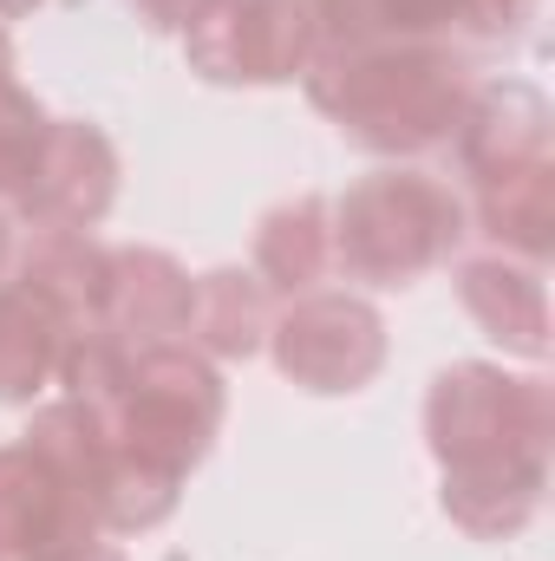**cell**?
Here are the masks:
<instances>
[{
	"label": "cell",
	"instance_id": "cell-4",
	"mask_svg": "<svg viewBox=\"0 0 555 561\" xmlns=\"http://www.w3.org/2000/svg\"><path fill=\"white\" fill-rule=\"evenodd\" d=\"M314 7L307 0H203L183 46L209 79H249L275 85L307 66L314 46Z\"/></svg>",
	"mask_w": 555,
	"mask_h": 561
},
{
	"label": "cell",
	"instance_id": "cell-7",
	"mask_svg": "<svg viewBox=\"0 0 555 561\" xmlns=\"http://www.w3.org/2000/svg\"><path fill=\"white\" fill-rule=\"evenodd\" d=\"M190 294L196 280L157 249H118L112 255V287H105V327L132 346H163L170 333H190Z\"/></svg>",
	"mask_w": 555,
	"mask_h": 561
},
{
	"label": "cell",
	"instance_id": "cell-11",
	"mask_svg": "<svg viewBox=\"0 0 555 561\" xmlns=\"http://www.w3.org/2000/svg\"><path fill=\"white\" fill-rule=\"evenodd\" d=\"M190 327L209 340V353H256L262 333L275 327L269 320V287L256 275L216 268V275L196 280V294H190Z\"/></svg>",
	"mask_w": 555,
	"mask_h": 561
},
{
	"label": "cell",
	"instance_id": "cell-18",
	"mask_svg": "<svg viewBox=\"0 0 555 561\" xmlns=\"http://www.w3.org/2000/svg\"><path fill=\"white\" fill-rule=\"evenodd\" d=\"M0 262H7V216H0Z\"/></svg>",
	"mask_w": 555,
	"mask_h": 561
},
{
	"label": "cell",
	"instance_id": "cell-12",
	"mask_svg": "<svg viewBox=\"0 0 555 561\" xmlns=\"http://www.w3.org/2000/svg\"><path fill=\"white\" fill-rule=\"evenodd\" d=\"M484 229L497 242H517L530 255L550 249V163L484 176Z\"/></svg>",
	"mask_w": 555,
	"mask_h": 561
},
{
	"label": "cell",
	"instance_id": "cell-10",
	"mask_svg": "<svg viewBox=\"0 0 555 561\" xmlns=\"http://www.w3.org/2000/svg\"><path fill=\"white\" fill-rule=\"evenodd\" d=\"M256 262L269 287H287V294H307L320 268L333 262V229H327V203L320 196H301V203H281L275 216L262 222L256 236Z\"/></svg>",
	"mask_w": 555,
	"mask_h": 561
},
{
	"label": "cell",
	"instance_id": "cell-9",
	"mask_svg": "<svg viewBox=\"0 0 555 561\" xmlns=\"http://www.w3.org/2000/svg\"><path fill=\"white\" fill-rule=\"evenodd\" d=\"M66 340L72 327L39 294H26L20 280L0 287V399H33L46 379H59Z\"/></svg>",
	"mask_w": 555,
	"mask_h": 561
},
{
	"label": "cell",
	"instance_id": "cell-13",
	"mask_svg": "<svg viewBox=\"0 0 555 561\" xmlns=\"http://www.w3.org/2000/svg\"><path fill=\"white\" fill-rule=\"evenodd\" d=\"M39 138H46L39 105H33L13 79H0V190H7V196H20V183H26L33 157H39Z\"/></svg>",
	"mask_w": 555,
	"mask_h": 561
},
{
	"label": "cell",
	"instance_id": "cell-17",
	"mask_svg": "<svg viewBox=\"0 0 555 561\" xmlns=\"http://www.w3.org/2000/svg\"><path fill=\"white\" fill-rule=\"evenodd\" d=\"M0 79H13V53H7V33H0Z\"/></svg>",
	"mask_w": 555,
	"mask_h": 561
},
{
	"label": "cell",
	"instance_id": "cell-5",
	"mask_svg": "<svg viewBox=\"0 0 555 561\" xmlns=\"http://www.w3.org/2000/svg\"><path fill=\"white\" fill-rule=\"evenodd\" d=\"M281 373L307 392H360L386 359V327L360 294H301L275 327Z\"/></svg>",
	"mask_w": 555,
	"mask_h": 561
},
{
	"label": "cell",
	"instance_id": "cell-2",
	"mask_svg": "<svg viewBox=\"0 0 555 561\" xmlns=\"http://www.w3.org/2000/svg\"><path fill=\"white\" fill-rule=\"evenodd\" d=\"M314 99L340 118V131L380 150H412L464 125V66L451 53H424L412 39L347 46V53H327Z\"/></svg>",
	"mask_w": 555,
	"mask_h": 561
},
{
	"label": "cell",
	"instance_id": "cell-8",
	"mask_svg": "<svg viewBox=\"0 0 555 561\" xmlns=\"http://www.w3.org/2000/svg\"><path fill=\"white\" fill-rule=\"evenodd\" d=\"M457 294H464V307L490 327V340H503V346H517V353H543L550 340V300H543V280L536 268H517V262H503V255H477V262H464L457 268Z\"/></svg>",
	"mask_w": 555,
	"mask_h": 561
},
{
	"label": "cell",
	"instance_id": "cell-3",
	"mask_svg": "<svg viewBox=\"0 0 555 561\" xmlns=\"http://www.w3.org/2000/svg\"><path fill=\"white\" fill-rule=\"evenodd\" d=\"M457 236H464V209L451 203V190H438L418 170H380L340 196L333 255L373 287H406L431 262H444Z\"/></svg>",
	"mask_w": 555,
	"mask_h": 561
},
{
	"label": "cell",
	"instance_id": "cell-1",
	"mask_svg": "<svg viewBox=\"0 0 555 561\" xmlns=\"http://www.w3.org/2000/svg\"><path fill=\"white\" fill-rule=\"evenodd\" d=\"M431 450L444 463V510L503 536L530 516L550 463V392L543 379H510L497 366H451L431 386Z\"/></svg>",
	"mask_w": 555,
	"mask_h": 561
},
{
	"label": "cell",
	"instance_id": "cell-15",
	"mask_svg": "<svg viewBox=\"0 0 555 561\" xmlns=\"http://www.w3.org/2000/svg\"><path fill=\"white\" fill-rule=\"evenodd\" d=\"M59 561H125V556H112V549H99V542H86V549H72V556H59Z\"/></svg>",
	"mask_w": 555,
	"mask_h": 561
},
{
	"label": "cell",
	"instance_id": "cell-16",
	"mask_svg": "<svg viewBox=\"0 0 555 561\" xmlns=\"http://www.w3.org/2000/svg\"><path fill=\"white\" fill-rule=\"evenodd\" d=\"M39 0H0V20H20V13H33Z\"/></svg>",
	"mask_w": 555,
	"mask_h": 561
},
{
	"label": "cell",
	"instance_id": "cell-6",
	"mask_svg": "<svg viewBox=\"0 0 555 561\" xmlns=\"http://www.w3.org/2000/svg\"><path fill=\"white\" fill-rule=\"evenodd\" d=\"M112 190H118V157H112V144L99 138L92 125L59 118V125H46L39 157H33V170H26V183H20L13 203H20L39 229H86V222L105 216Z\"/></svg>",
	"mask_w": 555,
	"mask_h": 561
},
{
	"label": "cell",
	"instance_id": "cell-14",
	"mask_svg": "<svg viewBox=\"0 0 555 561\" xmlns=\"http://www.w3.org/2000/svg\"><path fill=\"white\" fill-rule=\"evenodd\" d=\"M144 7H150V13H157V26H190V20H196V7H203V0H144Z\"/></svg>",
	"mask_w": 555,
	"mask_h": 561
}]
</instances>
